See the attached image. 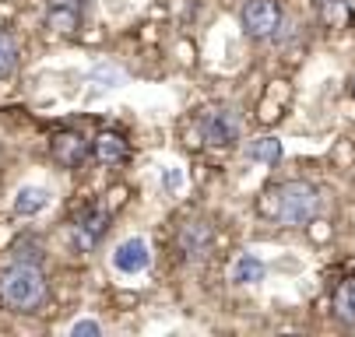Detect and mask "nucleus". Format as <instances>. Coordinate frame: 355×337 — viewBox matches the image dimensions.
<instances>
[{"mask_svg":"<svg viewBox=\"0 0 355 337\" xmlns=\"http://www.w3.org/2000/svg\"><path fill=\"white\" fill-rule=\"evenodd\" d=\"M0 299L15 313H35L46 302V277L39 264H11L0 274Z\"/></svg>","mask_w":355,"mask_h":337,"instance_id":"1","label":"nucleus"},{"mask_svg":"<svg viewBox=\"0 0 355 337\" xmlns=\"http://www.w3.org/2000/svg\"><path fill=\"white\" fill-rule=\"evenodd\" d=\"M324 208V197L320 190L306 179H292V183H282L275 190V218L288 228H299V225H310Z\"/></svg>","mask_w":355,"mask_h":337,"instance_id":"2","label":"nucleus"},{"mask_svg":"<svg viewBox=\"0 0 355 337\" xmlns=\"http://www.w3.org/2000/svg\"><path fill=\"white\" fill-rule=\"evenodd\" d=\"M197 130H200V140L208 148H229V144H236L243 137V116L236 106H218V109L200 116Z\"/></svg>","mask_w":355,"mask_h":337,"instance_id":"3","label":"nucleus"},{"mask_svg":"<svg viewBox=\"0 0 355 337\" xmlns=\"http://www.w3.org/2000/svg\"><path fill=\"white\" fill-rule=\"evenodd\" d=\"M282 28V8L275 0H246L243 4V32L250 39H271Z\"/></svg>","mask_w":355,"mask_h":337,"instance_id":"4","label":"nucleus"},{"mask_svg":"<svg viewBox=\"0 0 355 337\" xmlns=\"http://www.w3.org/2000/svg\"><path fill=\"white\" fill-rule=\"evenodd\" d=\"M211 243H215V228L208 221H187L176 235V250L183 253V260L197 264V260H205L211 253Z\"/></svg>","mask_w":355,"mask_h":337,"instance_id":"5","label":"nucleus"},{"mask_svg":"<svg viewBox=\"0 0 355 337\" xmlns=\"http://www.w3.org/2000/svg\"><path fill=\"white\" fill-rule=\"evenodd\" d=\"M49 155H53V162L64 165V169H78L92 155V144L78 130H60L53 140H49Z\"/></svg>","mask_w":355,"mask_h":337,"instance_id":"6","label":"nucleus"},{"mask_svg":"<svg viewBox=\"0 0 355 337\" xmlns=\"http://www.w3.org/2000/svg\"><path fill=\"white\" fill-rule=\"evenodd\" d=\"M110 232V211H103V208H92V211H85L81 218H78V228H74V243H78V250H95L98 243H103V235Z\"/></svg>","mask_w":355,"mask_h":337,"instance_id":"7","label":"nucleus"},{"mask_svg":"<svg viewBox=\"0 0 355 337\" xmlns=\"http://www.w3.org/2000/svg\"><path fill=\"white\" fill-rule=\"evenodd\" d=\"M148 264H151V246L141 235L123 239V243L116 246V253H113V267L120 274H141V271H148Z\"/></svg>","mask_w":355,"mask_h":337,"instance_id":"8","label":"nucleus"},{"mask_svg":"<svg viewBox=\"0 0 355 337\" xmlns=\"http://www.w3.org/2000/svg\"><path fill=\"white\" fill-rule=\"evenodd\" d=\"M92 155H95L98 165H120V162H127L130 148H127L123 134H116V130H103V134L92 140Z\"/></svg>","mask_w":355,"mask_h":337,"instance_id":"9","label":"nucleus"},{"mask_svg":"<svg viewBox=\"0 0 355 337\" xmlns=\"http://www.w3.org/2000/svg\"><path fill=\"white\" fill-rule=\"evenodd\" d=\"M78 25H81V11L74 0H53V8L46 11V28L71 35V32H78Z\"/></svg>","mask_w":355,"mask_h":337,"instance_id":"10","label":"nucleus"},{"mask_svg":"<svg viewBox=\"0 0 355 337\" xmlns=\"http://www.w3.org/2000/svg\"><path fill=\"white\" fill-rule=\"evenodd\" d=\"M49 201H53V194H49L46 186H21L15 194V215L21 218H35L39 211L49 208Z\"/></svg>","mask_w":355,"mask_h":337,"instance_id":"11","label":"nucleus"},{"mask_svg":"<svg viewBox=\"0 0 355 337\" xmlns=\"http://www.w3.org/2000/svg\"><path fill=\"white\" fill-rule=\"evenodd\" d=\"M123 81H127V71H123V67H116L113 60L95 64V67H92V74H88L92 95H106V91H113V88H116V84H123Z\"/></svg>","mask_w":355,"mask_h":337,"instance_id":"12","label":"nucleus"},{"mask_svg":"<svg viewBox=\"0 0 355 337\" xmlns=\"http://www.w3.org/2000/svg\"><path fill=\"white\" fill-rule=\"evenodd\" d=\"M268 277V267L261 257H253V253H243L236 264H232V281L236 284H261Z\"/></svg>","mask_w":355,"mask_h":337,"instance_id":"13","label":"nucleus"},{"mask_svg":"<svg viewBox=\"0 0 355 337\" xmlns=\"http://www.w3.org/2000/svg\"><path fill=\"white\" fill-rule=\"evenodd\" d=\"M334 316L345 327H355V277H345L334 288Z\"/></svg>","mask_w":355,"mask_h":337,"instance_id":"14","label":"nucleus"},{"mask_svg":"<svg viewBox=\"0 0 355 337\" xmlns=\"http://www.w3.org/2000/svg\"><path fill=\"white\" fill-rule=\"evenodd\" d=\"M246 158L257 162V165H275L282 162V140L278 137H257L246 144Z\"/></svg>","mask_w":355,"mask_h":337,"instance_id":"15","label":"nucleus"},{"mask_svg":"<svg viewBox=\"0 0 355 337\" xmlns=\"http://www.w3.org/2000/svg\"><path fill=\"white\" fill-rule=\"evenodd\" d=\"M317 15L327 28H345L352 21V0H317Z\"/></svg>","mask_w":355,"mask_h":337,"instance_id":"16","label":"nucleus"},{"mask_svg":"<svg viewBox=\"0 0 355 337\" xmlns=\"http://www.w3.org/2000/svg\"><path fill=\"white\" fill-rule=\"evenodd\" d=\"M15 71H18V42L15 35L0 32V81H8Z\"/></svg>","mask_w":355,"mask_h":337,"instance_id":"17","label":"nucleus"},{"mask_svg":"<svg viewBox=\"0 0 355 337\" xmlns=\"http://www.w3.org/2000/svg\"><path fill=\"white\" fill-rule=\"evenodd\" d=\"M11 260L15 264H39L42 267V246L32 243V239H21V243L11 250Z\"/></svg>","mask_w":355,"mask_h":337,"instance_id":"18","label":"nucleus"},{"mask_svg":"<svg viewBox=\"0 0 355 337\" xmlns=\"http://www.w3.org/2000/svg\"><path fill=\"white\" fill-rule=\"evenodd\" d=\"M162 186H166V194H180L183 190V169H162Z\"/></svg>","mask_w":355,"mask_h":337,"instance_id":"19","label":"nucleus"},{"mask_svg":"<svg viewBox=\"0 0 355 337\" xmlns=\"http://www.w3.org/2000/svg\"><path fill=\"white\" fill-rule=\"evenodd\" d=\"M98 334H103V327H98L95 320H78L71 327V337H98Z\"/></svg>","mask_w":355,"mask_h":337,"instance_id":"20","label":"nucleus"},{"mask_svg":"<svg viewBox=\"0 0 355 337\" xmlns=\"http://www.w3.org/2000/svg\"><path fill=\"white\" fill-rule=\"evenodd\" d=\"M348 91H352V99H355V71H352V78H348Z\"/></svg>","mask_w":355,"mask_h":337,"instance_id":"21","label":"nucleus"}]
</instances>
